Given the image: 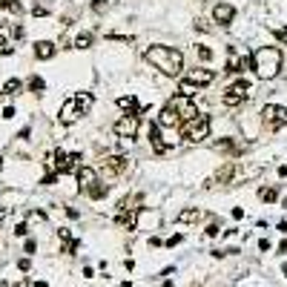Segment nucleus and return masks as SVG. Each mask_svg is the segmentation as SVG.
<instances>
[{
	"mask_svg": "<svg viewBox=\"0 0 287 287\" xmlns=\"http://www.w3.org/2000/svg\"><path fill=\"white\" fill-rule=\"evenodd\" d=\"M158 224V213H150V210H138V216H135V230H152Z\"/></svg>",
	"mask_w": 287,
	"mask_h": 287,
	"instance_id": "f3484780",
	"label": "nucleus"
},
{
	"mask_svg": "<svg viewBox=\"0 0 287 287\" xmlns=\"http://www.w3.org/2000/svg\"><path fill=\"white\" fill-rule=\"evenodd\" d=\"M204 233H207V236H210V238H216V236H219V233H221V227H219V224H210V227H207V230H204Z\"/></svg>",
	"mask_w": 287,
	"mask_h": 287,
	"instance_id": "72a5a7b5",
	"label": "nucleus"
},
{
	"mask_svg": "<svg viewBox=\"0 0 287 287\" xmlns=\"http://www.w3.org/2000/svg\"><path fill=\"white\" fill-rule=\"evenodd\" d=\"M43 89H46V81H43L40 75H32V78H29V92H34V95H40Z\"/></svg>",
	"mask_w": 287,
	"mask_h": 287,
	"instance_id": "a878e982",
	"label": "nucleus"
},
{
	"mask_svg": "<svg viewBox=\"0 0 287 287\" xmlns=\"http://www.w3.org/2000/svg\"><path fill=\"white\" fill-rule=\"evenodd\" d=\"M147 138H150V147H152V152H155V155H164V152L169 150V144L164 141V135H161V127H158V124H150Z\"/></svg>",
	"mask_w": 287,
	"mask_h": 287,
	"instance_id": "2eb2a0df",
	"label": "nucleus"
},
{
	"mask_svg": "<svg viewBox=\"0 0 287 287\" xmlns=\"http://www.w3.org/2000/svg\"><path fill=\"white\" fill-rule=\"evenodd\" d=\"M75 172H78V190L81 192H86L92 184H98V178H101L95 167H78Z\"/></svg>",
	"mask_w": 287,
	"mask_h": 287,
	"instance_id": "4468645a",
	"label": "nucleus"
},
{
	"mask_svg": "<svg viewBox=\"0 0 287 287\" xmlns=\"http://www.w3.org/2000/svg\"><path fill=\"white\" fill-rule=\"evenodd\" d=\"M3 92H6V95H20V92H23V81H20V78H9V81L3 84Z\"/></svg>",
	"mask_w": 287,
	"mask_h": 287,
	"instance_id": "5701e85b",
	"label": "nucleus"
},
{
	"mask_svg": "<svg viewBox=\"0 0 287 287\" xmlns=\"http://www.w3.org/2000/svg\"><path fill=\"white\" fill-rule=\"evenodd\" d=\"M29 267H32V261H29V258H20V261H17V270H23V273H26Z\"/></svg>",
	"mask_w": 287,
	"mask_h": 287,
	"instance_id": "4c0bfd02",
	"label": "nucleus"
},
{
	"mask_svg": "<svg viewBox=\"0 0 287 287\" xmlns=\"http://www.w3.org/2000/svg\"><path fill=\"white\" fill-rule=\"evenodd\" d=\"M204 219V213L198 210V207H187V210H181L178 216H175V221L178 224H198Z\"/></svg>",
	"mask_w": 287,
	"mask_h": 287,
	"instance_id": "a211bd4d",
	"label": "nucleus"
},
{
	"mask_svg": "<svg viewBox=\"0 0 287 287\" xmlns=\"http://www.w3.org/2000/svg\"><path fill=\"white\" fill-rule=\"evenodd\" d=\"M247 69H253V55L241 52L238 46H230V49H227L224 72H227V75H241V72H247Z\"/></svg>",
	"mask_w": 287,
	"mask_h": 287,
	"instance_id": "423d86ee",
	"label": "nucleus"
},
{
	"mask_svg": "<svg viewBox=\"0 0 287 287\" xmlns=\"http://www.w3.org/2000/svg\"><path fill=\"white\" fill-rule=\"evenodd\" d=\"M273 34L282 40V43H287V26H279V29H273Z\"/></svg>",
	"mask_w": 287,
	"mask_h": 287,
	"instance_id": "473e14b6",
	"label": "nucleus"
},
{
	"mask_svg": "<svg viewBox=\"0 0 287 287\" xmlns=\"http://www.w3.org/2000/svg\"><path fill=\"white\" fill-rule=\"evenodd\" d=\"M285 253H287V238L282 241V244H279V255H285Z\"/></svg>",
	"mask_w": 287,
	"mask_h": 287,
	"instance_id": "37998d69",
	"label": "nucleus"
},
{
	"mask_svg": "<svg viewBox=\"0 0 287 287\" xmlns=\"http://www.w3.org/2000/svg\"><path fill=\"white\" fill-rule=\"evenodd\" d=\"M282 273H285V279H287V264H285V267H282Z\"/></svg>",
	"mask_w": 287,
	"mask_h": 287,
	"instance_id": "a18cd8bd",
	"label": "nucleus"
},
{
	"mask_svg": "<svg viewBox=\"0 0 287 287\" xmlns=\"http://www.w3.org/2000/svg\"><path fill=\"white\" fill-rule=\"evenodd\" d=\"M23 250H26V253L32 255L34 250H37V241H34V238H26V244H23Z\"/></svg>",
	"mask_w": 287,
	"mask_h": 287,
	"instance_id": "f704fd0d",
	"label": "nucleus"
},
{
	"mask_svg": "<svg viewBox=\"0 0 287 287\" xmlns=\"http://www.w3.org/2000/svg\"><path fill=\"white\" fill-rule=\"evenodd\" d=\"M15 115H17V112H15V106H3V118H6V121H12Z\"/></svg>",
	"mask_w": 287,
	"mask_h": 287,
	"instance_id": "e433bc0d",
	"label": "nucleus"
},
{
	"mask_svg": "<svg viewBox=\"0 0 287 287\" xmlns=\"http://www.w3.org/2000/svg\"><path fill=\"white\" fill-rule=\"evenodd\" d=\"M55 55H58V46L52 40H37L34 43V58L37 61H52Z\"/></svg>",
	"mask_w": 287,
	"mask_h": 287,
	"instance_id": "dca6fc26",
	"label": "nucleus"
},
{
	"mask_svg": "<svg viewBox=\"0 0 287 287\" xmlns=\"http://www.w3.org/2000/svg\"><path fill=\"white\" fill-rule=\"evenodd\" d=\"M138 127H141V115H129V112H124V115L112 124V132H115L118 138H124V141H132V138L138 135Z\"/></svg>",
	"mask_w": 287,
	"mask_h": 287,
	"instance_id": "0eeeda50",
	"label": "nucleus"
},
{
	"mask_svg": "<svg viewBox=\"0 0 287 287\" xmlns=\"http://www.w3.org/2000/svg\"><path fill=\"white\" fill-rule=\"evenodd\" d=\"M34 287H49L46 282H34Z\"/></svg>",
	"mask_w": 287,
	"mask_h": 287,
	"instance_id": "c03bdc74",
	"label": "nucleus"
},
{
	"mask_svg": "<svg viewBox=\"0 0 287 287\" xmlns=\"http://www.w3.org/2000/svg\"><path fill=\"white\" fill-rule=\"evenodd\" d=\"M250 92H253V84H250L247 78H238V81H233V84L224 89L221 106L236 109V106H241V103H247V101H250Z\"/></svg>",
	"mask_w": 287,
	"mask_h": 287,
	"instance_id": "20e7f679",
	"label": "nucleus"
},
{
	"mask_svg": "<svg viewBox=\"0 0 287 287\" xmlns=\"http://www.w3.org/2000/svg\"><path fill=\"white\" fill-rule=\"evenodd\" d=\"M258 198H261L264 204H273V201L279 198V187H261V190H258Z\"/></svg>",
	"mask_w": 287,
	"mask_h": 287,
	"instance_id": "b1692460",
	"label": "nucleus"
},
{
	"mask_svg": "<svg viewBox=\"0 0 287 287\" xmlns=\"http://www.w3.org/2000/svg\"><path fill=\"white\" fill-rule=\"evenodd\" d=\"M167 106H172V109L181 115V124L198 115V106H195V101H192V98H187V95H181V92L169 98V101H167Z\"/></svg>",
	"mask_w": 287,
	"mask_h": 287,
	"instance_id": "6e6552de",
	"label": "nucleus"
},
{
	"mask_svg": "<svg viewBox=\"0 0 287 287\" xmlns=\"http://www.w3.org/2000/svg\"><path fill=\"white\" fill-rule=\"evenodd\" d=\"M258 124L267 129V132H279L287 127V106L282 103H264L261 112H258Z\"/></svg>",
	"mask_w": 287,
	"mask_h": 287,
	"instance_id": "39448f33",
	"label": "nucleus"
},
{
	"mask_svg": "<svg viewBox=\"0 0 287 287\" xmlns=\"http://www.w3.org/2000/svg\"><path fill=\"white\" fill-rule=\"evenodd\" d=\"M23 26H12V37H17V40H20V37H23Z\"/></svg>",
	"mask_w": 287,
	"mask_h": 287,
	"instance_id": "58836bf2",
	"label": "nucleus"
},
{
	"mask_svg": "<svg viewBox=\"0 0 287 287\" xmlns=\"http://www.w3.org/2000/svg\"><path fill=\"white\" fill-rule=\"evenodd\" d=\"M0 95H3V86H0Z\"/></svg>",
	"mask_w": 287,
	"mask_h": 287,
	"instance_id": "de8ad7c7",
	"label": "nucleus"
},
{
	"mask_svg": "<svg viewBox=\"0 0 287 287\" xmlns=\"http://www.w3.org/2000/svg\"><path fill=\"white\" fill-rule=\"evenodd\" d=\"M195 55H198V61H204V64H210V61H213V49H210V46H204V43H198V46H195Z\"/></svg>",
	"mask_w": 287,
	"mask_h": 287,
	"instance_id": "bb28decb",
	"label": "nucleus"
},
{
	"mask_svg": "<svg viewBox=\"0 0 287 287\" xmlns=\"http://www.w3.org/2000/svg\"><path fill=\"white\" fill-rule=\"evenodd\" d=\"M86 195H89L92 201H101V198H106V195H109V184L98 178V184H92V187L86 190Z\"/></svg>",
	"mask_w": 287,
	"mask_h": 287,
	"instance_id": "aec40b11",
	"label": "nucleus"
},
{
	"mask_svg": "<svg viewBox=\"0 0 287 287\" xmlns=\"http://www.w3.org/2000/svg\"><path fill=\"white\" fill-rule=\"evenodd\" d=\"M101 169H103V175H124L129 169V158L127 155H121V152H115V155H103L101 158Z\"/></svg>",
	"mask_w": 287,
	"mask_h": 287,
	"instance_id": "1a4fd4ad",
	"label": "nucleus"
},
{
	"mask_svg": "<svg viewBox=\"0 0 287 287\" xmlns=\"http://www.w3.org/2000/svg\"><path fill=\"white\" fill-rule=\"evenodd\" d=\"M155 124H158L161 129H178V127H181V115H178L172 106H167V103H164V109L158 112Z\"/></svg>",
	"mask_w": 287,
	"mask_h": 287,
	"instance_id": "ddd939ff",
	"label": "nucleus"
},
{
	"mask_svg": "<svg viewBox=\"0 0 287 287\" xmlns=\"http://www.w3.org/2000/svg\"><path fill=\"white\" fill-rule=\"evenodd\" d=\"M233 219H236V221L244 219V210H241V207H233Z\"/></svg>",
	"mask_w": 287,
	"mask_h": 287,
	"instance_id": "a19ab883",
	"label": "nucleus"
},
{
	"mask_svg": "<svg viewBox=\"0 0 287 287\" xmlns=\"http://www.w3.org/2000/svg\"><path fill=\"white\" fill-rule=\"evenodd\" d=\"M285 55L279 46H258L253 52V72L258 81H276L282 75Z\"/></svg>",
	"mask_w": 287,
	"mask_h": 287,
	"instance_id": "f03ea898",
	"label": "nucleus"
},
{
	"mask_svg": "<svg viewBox=\"0 0 287 287\" xmlns=\"http://www.w3.org/2000/svg\"><path fill=\"white\" fill-rule=\"evenodd\" d=\"M26 233H29V224L26 221H20L17 227H15V236H26Z\"/></svg>",
	"mask_w": 287,
	"mask_h": 287,
	"instance_id": "c9c22d12",
	"label": "nucleus"
},
{
	"mask_svg": "<svg viewBox=\"0 0 287 287\" xmlns=\"http://www.w3.org/2000/svg\"><path fill=\"white\" fill-rule=\"evenodd\" d=\"M109 6H112V0H92V3H89V9L95 12L98 17H101V15H106V12H109Z\"/></svg>",
	"mask_w": 287,
	"mask_h": 287,
	"instance_id": "393cba45",
	"label": "nucleus"
},
{
	"mask_svg": "<svg viewBox=\"0 0 287 287\" xmlns=\"http://www.w3.org/2000/svg\"><path fill=\"white\" fill-rule=\"evenodd\" d=\"M236 6L233 3H227V0H221V3H216L213 6V23H219V26H233V20H236Z\"/></svg>",
	"mask_w": 287,
	"mask_h": 287,
	"instance_id": "9b49d317",
	"label": "nucleus"
},
{
	"mask_svg": "<svg viewBox=\"0 0 287 287\" xmlns=\"http://www.w3.org/2000/svg\"><path fill=\"white\" fill-rule=\"evenodd\" d=\"M195 32H213V26H210V23H207V20H201V17H198V20H195Z\"/></svg>",
	"mask_w": 287,
	"mask_h": 287,
	"instance_id": "c756f323",
	"label": "nucleus"
},
{
	"mask_svg": "<svg viewBox=\"0 0 287 287\" xmlns=\"http://www.w3.org/2000/svg\"><path fill=\"white\" fill-rule=\"evenodd\" d=\"M29 135H32V129H29V127H23V129H20V135H17V138H20V141H29Z\"/></svg>",
	"mask_w": 287,
	"mask_h": 287,
	"instance_id": "ea45409f",
	"label": "nucleus"
},
{
	"mask_svg": "<svg viewBox=\"0 0 287 287\" xmlns=\"http://www.w3.org/2000/svg\"><path fill=\"white\" fill-rule=\"evenodd\" d=\"M72 98H75V103H78V109H81V112H89V109H92V103H95L92 92H78V95H72Z\"/></svg>",
	"mask_w": 287,
	"mask_h": 287,
	"instance_id": "412c9836",
	"label": "nucleus"
},
{
	"mask_svg": "<svg viewBox=\"0 0 287 287\" xmlns=\"http://www.w3.org/2000/svg\"><path fill=\"white\" fill-rule=\"evenodd\" d=\"M0 9H6V12H15V15H20V12H23L20 0H0Z\"/></svg>",
	"mask_w": 287,
	"mask_h": 287,
	"instance_id": "cd10ccee",
	"label": "nucleus"
},
{
	"mask_svg": "<svg viewBox=\"0 0 287 287\" xmlns=\"http://www.w3.org/2000/svg\"><path fill=\"white\" fill-rule=\"evenodd\" d=\"M184 81L192 84L195 89H204V86H210V84L216 81V72H213V69H207V66H195V69H190V72L184 75Z\"/></svg>",
	"mask_w": 287,
	"mask_h": 287,
	"instance_id": "9d476101",
	"label": "nucleus"
},
{
	"mask_svg": "<svg viewBox=\"0 0 287 287\" xmlns=\"http://www.w3.org/2000/svg\"><path fill=\"white\" fill-rule=\"evenodd\" d=\"M181 241H184V236H181V233H175V236H169L164 244H167V247H175V244H181Z\"/></svg>",
	"mask_w": 287,
	"mask_h": 287,
	"instance_id": "2f4dec72",
	"label": "nucleus"
},
{
	"mask_svg": "<svg viewBox=\"0 0 287 287\" xmlns=\"http://www.w3.org/2000/svg\"><path fill=\"white\" fill-rule=\"evenodd\" d=\"M0 55H15V46L9 40H3V37H0Z\"/></svg>",
	"mask_w": 287,
	"mask_h": 287,
	"instance_id": "c85d7f7f",
	"label": "nucleus"
},
{
	"mask_svg": "<svg viewBox=\"0 0 287 287\" xmlns=\"http://www.w3.org/2000/svg\"><path fill=\"white\" fill-rule=\"evenodd\" d=\"M198 3H207V0H198Z\"/></svg>",
	"mask_w": 287,
	"mask_h": 287,
	"instance_id": "49530a36",
	"label": "nucleus"
},
{
	"mask_svg": "<svg viewBox=\"0 0 287 287\" xmlns=\"http://www.w3.org/2000/svg\"><path fill=\"white\" fill-rule=\"evenodd\" d=\"M144 58H147V64H152V69H158L161 75H167V78H178L184 72V52L175 49V46L152 43L144 52Z\"/></svg>",
	"mask_w": 287,
	"mask_h": 287,
	"instance_id": "f257e3e1",
	"label": "nucleus"
},
{
	"mask_svg": "<svg viewBox=\"0 0 287 287\" xmlns=\"http://www.w3.org/2000/svg\"><path fill=\"white\" fill-rule=\"evenodd\" d=\"M32 15H34V17H46V15H49V9H46V6H40V3H34Z\"/></svg>",
	"mask_w": 287,
	"mask_h": 287,
	"instance_id": "7c9ffc66",
	"label": "nucleus"
},
{
	"mask_svg": "<svg viewBox=\"0 0 287 287\" xmlns=\"http://www.w3.org/2000/svg\"><path fill=\"white\" fill-rule=\"evenodd\" d=\"M258 250H261V253H267V250H270V241H267V238H261V241H258Z\"/></svg>",
	"mask_w": 287,
	"mask_h": 287,
	"instance_id": "79ce46f5",
	"label": "nucleus"
},
{
	"mask_svg": "<svg viewBox=\"0 0 287 287\" xmlns=\"http://www.w3.org/2000/svg\"><path fill=\"white\" fill-rule=\"evenodd\" d=\"M210 132H213V121H210V115H204V112H198L195 118H190V121L181 124V138H184L187 144H204V141L210 138Z\"/></svg>",
	"mask_w": 287,
	"mask_h": 287,
	"instance_id": "7ed1b4c3",
	"label": "nucleus"
},
{
	"mask_svg": "<svg viewBox=\"0 0 287 287\" xmlns=\"http://www.w3.org/2000/svg\"><path fill=\"white\" fill-rule=\"evenodd\" d=\"M92 43H95V34L92 32H81L78 37H75V49H92Z\"/></svg>",
	"mask_w": 287,
	"mask_h": 287,
	"instance_id": "4be33fe9",
	"label": "nucleus"
},
{
	"mask_svg": "<svg viewBox=\"0 0 287 287\" xmlns=\"http://www.w3.org/2000/svg\"><path fill=\"white\" fill-rule=\"evenodd\" d=\"M118 106H121V109H127L129 115H141V112H147V106H141V103L135 101V95L118 98Z\"/></svg>",
	"mask_w": 287,
	"mask_h": 287,
	"instance_id": "6ab92c4d",
	"label": "nucleus"
},
{
	"mask_svg": "<svg viewBox=\"0 0 287 287\" xmlns=\"http://www.w3.org/2000/svg\"><path fill=\"white\" fill-rule=\"evenodd\" d=\"M84 112L78 109V103H75V98H69L61 103V109H58V121H61V127H72V124H78V118H81Z\"/></svg>",
	"mask_w": 287,
	"mask_h": 287,
	"instance_id": "f8f14e48",
	"label": "nucleus"
}]
</instances>
